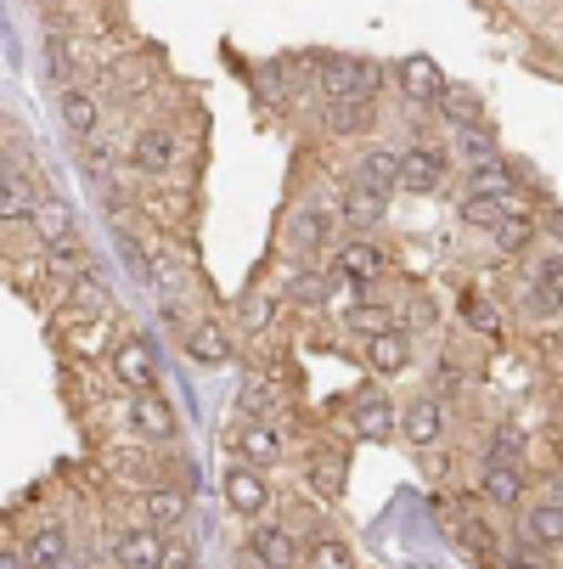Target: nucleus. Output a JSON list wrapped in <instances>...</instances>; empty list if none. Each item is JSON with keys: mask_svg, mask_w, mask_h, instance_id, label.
<instances>
[{"mask_svg": "<svg viewBox=\"0 0 563 569\" xmlns=\"http://www.w3.org/2000/svg\"><path fill=\"white\" fill-rule=\"evenodd\" d=\"M315 91L328 102H378L383 68L372 57H328L315 68Z\"/></svg>", "mask_w": 563, "mask_h": 569, "instance_id": "nucleus-1", "label": "nucleus"}, {"mask_svg": "<svg viewBox=\"0 0 563 569\" xmlns=\"http://www.w3.org/2000/svg\"><path fill=\"white\" fill-rule=\"evenodd\" d=\"M445 170H451V147H406L400 152V192H418V198H429V192H440L445 187Z\"/></svg>", "mask_w": 563, "mask_h": 569, "instance_id": "nucleus-2", "label": "nucleus"}, {"mask_svg": "<svg viewBox=\"0 0 563 569\" xmlns=\"http://www.w3.org/2000/svg\"><path fill=\"white\" fill-rule=\"evenodd\" d=\"M288 249L293 254H321L328 242L339 237V209H328V203H299L293 214H288Z\"/></svg>", "mask_w": 563, "mask_h": 569, "instance_id": "nucleus-3", "label": "nucleus"}, {"mask_svg": "<svg viewBox=\"0 0 563 569\" xmlns=\"http://www.w3.org/2000/svg\"><path fill=\"white\" fill-rule=\"evenodd\" d=\"M383 266H389V260H383V249H378L372 237H350V242H339V249H333V266H328V271L344 277V282H355V293L366 299L372 282L383 277Z\"/></svg>", "mask_w": 563, "mask_h": 569, "instance_id": "nucleus-4", "label": "nucleus"}, {"mask_svg": "<svg viewBox=\"0 0 563 569\" xmlns=\"http://www.w3.org/2000/svg\"><path fill=\"white\" fill-rule=\"evenodd\" d=\"M130 164H135V176H170V170L181 164V136H175L170 124H147V130H135V141H130Z\"/></svg>", "mask_w": 563, "mask_h": 569, "instance_id": "nucleus-5", "label": "nucleus"}, {"mask_svg": "<svg viewBox=\"0 0 563 569\" xmlns=\"http://www.w3.org/2000/svg\"><path fill=\"white\" fill-rule=\"evenodd\" d=\"M225 508L237 513V519H265V508H271V479L260 473V468H249V462H237V468H225Z\"/></svg>", "mask_w": 563, "mask_h": 569, "instance_id": "nucleus-6", "label": "nucleus"}, {"mask_svg": "<svg viewBox=\"0 0 563 569\" xmlns=\"http://www.w3.org/2000/svg\"><path fill=\"white\" fill-rule=\"evenodd\" d=\"M350 429H355L361 440H389V435L400 429V412L389 406V395H383L378 383H361V389L350 395Z\"/></svg>", "mask_w": 563, "mask_h": 569, "instance_id": "nucleus-7", "label": "nucleus"}, {"mask_svg": "<svg viewBox=\"0 0 563 569\" xmlns=\"http://www.w3.org/2000/svg\"><path fill=\"white\" fill-rule=\"evenodd\" d=\"M304 479H310V491L321 497V502H339L344 497V479H350V451L344 446H310V457H304Z\"/></svg>", "mask_w": 563, "mask_h": 569, "instance_id": "nucleus-8", "label": "nucleus"}, {"mask_svg": "<svg viewBox=\"0 0 563 569\" xmlns=\"http://www.w3.org/2000/svg\"><path fill=\"white\" fill-rule=\"evenodd\" d=\"M231 446H237V457H243L249 468H277L282 462V429L271 423V418H243L231 429Z\"/></svg>", "mask_w": 563, "mask_h": 569, "instance_id": "nucleus-9", "label": "nucleus"}, {"mask_svg": "<svg viewBox=\"0 0 563 569\" xmlns=\"http://www.w3.org/2000/svg\"><path fill=\"white\" fill-rule=\"evenodd\" d=\"M108 367H113V378H119V383H124L130 395L152 389V378H158V356H152V345H147L141 333L119 339V345L108 350Z\"/></svg>", "mask_w": 563, "mask_h": 569, "instance_id": "nucleus-10", "label": "nucleus"}, {"mask_svg": "<svg viewBox=\"0 0 563 569\" xmlns=\"http://www.w3.org/2000/svg\"><path fill=\"white\" fill-rule=\"evenodd\" d=\"M124 418H130L135 440H147V446H170V440H175V412H170V406L158 400L152 389L130 395V406H124Z\"/></svg>", "mask_w": 563, "mask_h": 569, "instance_id": "nucleus-11", "label": "nucleus"}, {"mask_svg": "<svg viewBox=\"0 0 563 569\" xmlns=\"http://www.w3.org/2000/svg\"><path fill=\"white\" fill-rule=\"evenodd\" d=\"M479 497H485L491 508H519V502H524V462L485 457V473H479Z\"/></svg>", "mask_w": 563, "mask_h": 569, "instance_id": "nucleus-12", "label": "nucleus"}, {"mask_svg": "<svg viewBox=\"0 0 563 569\" xmlns=\"http://www.w3.org/2000/svg\"><path fill=\"white\" fill-rule=\"evenodd\" d=\"M451 530H456V541H462L479 563H496V558H502L496 530L485 525V513H473V502H451Z\"/></svg>", "mask_w": 563, "mask_h": 569, "instance_id": "nucleus-13", "label": "nucleus"}, {"mask_svg": "<svg viewBox=\"0 0 563 569\" xmlns=\"http://www.w3.org/2000/svg\"><path fill=\"white\" fill-rule=\"evenodd\" d=\"M277 299H293L304 310H321L333 299V271H299V266H282L277 271Z\"/></svg>", "mask_w": 563, "mask_h": 569, "instance_id": "nucleus-14", "label": "nucleus"}, {"mask_svg": "<svg viewBox=\"0 0 563 569\" xmlns=\"http://www.w3.org/2000/svg\"><path fill=\"white\" fill-rule=\"evenodd\" d=\"M519 541H530V547H563V497H541V502H530L524 508V519H519Z\"/></svg>", "mask_w": 563, "mask_h": 569, "instance_id": "nucleus-15", "label": "nucleus"}, {"mask_svg": "<svg viewBox=\"0 0 563 569\" xmlns=\"http://www.w3.org/2000/svg\"><path fill=\"white\" fill-rule=\"evenodd\" d=\"M113 563L119 569H158L164 563V530H152V525H135L113 541Z\"/></svg>", "mask_w": 563, "mask_h": 569, "instance_id": "nucleus-16", "label": "nucleus"}, {"mask_svg": "<svg viewBox=\"0 0 563 569\" xmlns=\"http://www.w3.org/2000/svg\"><path fill=\"white\" fill-rule=\"evenodd\" d=\"M383 214H389V192H378V187H361V181H355V187L339 198V226H350L355 237H366Z\"/></svg>", "mask_w": 563, "mask_h": 569, "instance_id": "nucleus-17", "label": "nucleus"}, {"mask_svg": "<svg viewBox=\"0 0 563 569\" xmlns=\"http://www.w3.org/2000/svg\"><path fill=\"white\" fill-rule=\"evenodd\" d=\"M394 79H400V91H406L418 108H434L440 91H445V73L434 68V57H406V62H394Z\"/></svg>", "mask_w": 563, "mask_h": 569, "instance_id": "nucleus-18", "label": "nucleus"}, {"mask_svg": "<svg viewBox=\"0 0 563 569\" xmlns=\"http://www.w3.org/2000/svg\"><path fill=\"white\" fill-rule=\"evenodd\" d=\"M366 367H372L378 378L406 372V367H412V333H406V328H383V333H372V339H366Z\"/></svg>", "mask_w": 563, "mask_h": 569, "instance_id": "nucleus-19", "label": "nucleus"}, {"mask_svg": "<svg viewBox=\"0 0 563 569\" xmlns=\"http://www.w3.org/2000/svg\"><path fill=\"white\" fill-rule=\"evenodd\" d=\"M249 547L265 558V569H293L299 563V552H304V541L288 530V525H254V536H249Z\"/></svg>", "mask_w": 563, "mask_h": 569, "instance_id": "nucleus-20", "label": "nucleus"}, {"mask_svg": "<svg viewBox=\"0 0 563 569\" xmlns=\"http://www.w3.org/2000/svg\"><path fill=\"white\" fill-rule=\"evenodd\" d=\"M141 513H147L152 530H181L187 513H192V497L175 491V485H152V491L141 497Z\"/></svg>", "mask_w": 563, "mask_h": 569, "instance_id": "nucleus-21", "label": "nucleus"}, {"mask_svg": "<svg viewBox=\"0 0 563 569\" xmlns=\"http://www.w3.org/2000/svg\"><path fill=\"white\" fill-rule=\"evenodd\" d=\"M62 328H68V350L79 356V361H102L108 356V316H62Z\"/></svg>", "mask_w": 563, "mask_h": 569, "instance_id": "nucleus-22", "label": "nucleus"}, {"mask_svg": "<svg viewBox=\"0 0 563 569\" xmlns=\"http://www.w3.org/2000/svg\"><path fill=\"white\" fill-rule=\"evenodd\" d=\"M451 152L462 158L468 170H473V164H491V158H507L502 141L491 136V124H479V119H473V124H451Z\"/></svg>", "mask_w": 563, "mask_h": 569, "instance_id": "nucleus-23", "label": "nucleus"}, {"mask_svg": "<svg viewBox=\"0 0 563 569\" xmlns=\"http://www.w3.org/2000/svg\"><path fill=\"white\" fill-rule=\"evenodd\" d=\"M400 435H406L412 446H434V440L445 435V406H440L434 395L412 400L406 412H400Z\"/></svg>", "mask_w": 563, "mask_h": 569, "instance_id": "nucleus-24", "label": "nucleus"}, {"mask_svg": "<svg viewBox=\"0 0 563 569\" xmlns=\"http://www.w3.org/2000/svg\"><path fill=\"white\" fill-rule=\"evenodd\" d=\"M57 108H62V124H68L79 141H91V136H97V124H102V102H97L86 86H62Z\"/></svg>", "mask_w": 563, "mask_h": 569, "instance_id": "nucleus-25", "label": "nucleus"}, {"mask_svg": "<svg viewBox=\"0 0 563 569\" xmlns=\"http://www.w3.org/2000/svg\"><path fill=\"white\" fill-rule=\"evenodd\" d=\"M68 558H73V541H68L62 525H40L29 536V547H23V563L29 569H68Z\"/></svg>", "mask_w": 563, "mask_h": 569, "instance_id": "nucleus-26", "label": "nucleus"}, {"mask_svg": "<svg viewBox=\"0 0 563 569\" xmlns=\"http://www.w3.org/2000/svg\"><path fill=\"white\" fill-rule=\"evenodd\" d=\"M187 356L198 367H225L231 361V333L220 328V321H192L187 328Z\"/></svg>", "mask_w": 563, "mask_h": 569, "instance_id": "nucleus-27", "label": "nucleus"}, {"mask_svg": "<svg viewBox=\"0 0 563 569\" xmlns=\"http://www.w3.org/2000/svg\"><path fill=\"white\" fill-rule=\"evenodd\" d=\"M468 192H479V198H519V170L507 164V158L473 164V170H468Z\"/></svg>", "mask_w": 563, "mask_h": 569, "instance_id": "nucleus-28", "label": "nucleus"}, {"mask_svg": "<svg viewBox=\"0 0 563 569\" xmlns=\"http://www.w3.org/2000/svg\"><path fill=\"white\" fill-rule=\"evenodd\" d=\"M507 209H524V198H479V192H462V203H456L462 226H473V231H496Z\"/></svg>", "mask_w": 563, "mask_h": 569, "instance_id": "nucleus-29", "label": "nucleus"}, {"mask_svg": "<svg viewBox=\"0 0 563 569\" xmlns=\"http://www.w3.org/2000/svg\"><path fill=\"white\" fill-rule=\"evenodd\" d=\"M29 226H34V237L46 242V249H51V242L79 237V231H73V209H68L62 198H40V203H34V214H29Z\"/></svg>", "mask_w": 563, "mask_h": 569, "instance_id": "nucleus-30", "label": "nucleus"}, {"mask_svg": "<svg viewBox=\"0 0 563 569\" xmlns=\"http://www.w3.org/2000/svg\"><path fill=\"white\" fill-rule=\"evenodd\" d=\"M299 569H355V547L344 536H310L299 552Z\"/></svg>", "mask_w": 563, "mask_h": 569, "instance_id": "nucleus-31", "label": "nucleus"}, {"mask_svg": "<svg viewBox=\"0 0 563 569\" xmlns=\"http://www.w3.org/2000/svg\"><path fill=\"white\" fill-rule=\"evenodd\" d=\"M86 271H91V249L79 237L51 242V249H46V277L51 282H73V277H86Z\"/></svg>", "mask_w": 563, "mask_h": 569, "instance_id": "nucleus-32", "label": "nucleus"}, {"mask_svg": "<svg viewBox=\"0 0 563 569\" xmlns=\"http://www.w3.org/2000/svg\"><path fill=\"white\" fill-rule=\"evenodd\" d=\"M355 181H361V187H378V192H394V181H400V152H394V147H366Z\"/></svg>", "mask_w": 563, "mask_h": 569, "instance_id": "nucleus-33", "label": "nucleus"}, {"mask_svg": "<svg viewBox=\"0 0 563 569\" xmlns=\"http://www.w3.org/2000/svg\"><path fill=\"white\" fill-rule=\"evenodd\" d=\"M34 203H40V192H34V181H29V176H7V181H0V226L29 220V214H34Z\"/></svg>", "mask_w": 563, "mask_h": 569, "instance_id": "nucleus-34", "label": "nucleus"}, {"mask_svg": "<svg viewBox=\"0 0 563 569\" xmlns=\"http://www.w3.org/2000/svg\"><path fill=\"white\" fill-rule=\"evenodd\" d=\"M491 237H496V249H502V254H524L530 242H535V214H530V209H507L502 226H496Z\"/></svg>", "mask_w": 563, "mask_h": 569, "instance_id": "nucleus-35", "label": "nucleus"}, {"mask_svg": "<svg viewBox=\"0 0 563 569\" xmlns=\"http://www.w3.org/2000/svg\"><path fill=\"white\" fill-rule=\"evenodd\" d=\"M372 124V102H333L328 108V136H361Z\"/></svg>", "mask_w": 563, "mask_h": 569, "instance_id": "nucleus-36", "label": "nucleus"}, {"mask_svg": "<svg viewBox=\"0 0 563 569\" xmlns=\"http://www.w3.org/2000/svg\"><path fill=\"white\" fill-rule=\"evenodd\" d=\"M344 328H350V333H361V339H372V333L394 328V316H389L383 305H372V293H366V299H355V310L344 316Z\"/></svg>", "mask_w": 563, "mask_h": 569, "instance_id": "nucleus-37", "label": "nucleus"}, {"mask_svg": "<svg viewBox=\"0 0 563 569\" xmlns=\"http://www.w3.org/2000/svg\"><path fill=\"white\" fill-rule=\"evenodd\" d=\"M237 321H243V333H271L277 321V293H249L237 305Z\"/></svg>", "mask_w": 563, "mask_h": 569, "instance_id": "nucleus-38", "label": "nucleus"}, {"mask_svg": "<svg viewBox=\"0 0 563 569\" xmlns=\"http://www.w3.org/2000/svg\"><path fill=\"white\" fill-rule=\"evenodd\" d=\"M254 91H260V102L265 108H288V68H277V62H265L260 73H254Z\"/></svg>", "mask_w": 563, "mask_h": 569, "instance_id": "nucleus-39", "label": "nucleus"}, {"mask_svg": "<svg viewBox=\"0 0 563 569\" xmlns=\"http://www.w3.org/2000/svg\"><path fill=\"white\" fill-rule=\"evenodd\" d=\"M434 108H440L451 124H473V119H479V102H473V91H462V86H445Z\"/></svg>", "mask_w": 563, "mask_h": 569, "instance_id": "nucleus-40", "label": "nucleus"}, {"mask_svg": "<svg viewBox=\"0 0 563 569\" xmlns=\"http://www.w3.org/2000/svg\"><path fill=\"white\" fill-rule=\"evenodd\" d=\"M462 321L473 333H485V339H496L502 333V310L496 305H485V299H462Z\"/></svg>", "mask_w": 563, "mask_h": 569, "instance_id": "nucleus-41", "label": "nucleus"}, {"mask_svg": "<svg viewBox=\"0 0 563 569\" xmlns=\"http://www.w3.org/2000/svg\"><path fill=\"white\" fill-rule=\"evenodd\" d=\"M237 406H243V418H271V406H277V389L265 378H249L243 395H237Z\"/></svg>", "mask_w": 563, "mask_h": 569, "instance_id": "nucleus-42", "label": "nucleus"}, {"mask_svg": "<svg viewBox=\"0 0 563 569\" xmlns=\"http://www.w3.org/2000/svg\"><path fill=\"white\" fill-rule=\"evenodd\" d=\"M530 282L535 288H563V254H541L535 271H530Z\"/></svg>", "mask_w": 563, "mask_h": 569, "instance_id": "nucleus-43", "label": "nucleus"}, {"mask_svg": "<svg viewBox=\"0 0 563 569\" xmlns=\"http://www.w3.org/2000/svg\"><path fill=\"white\" fill-rule=\"evenodd\" d=\"M231 569H265V558H260V552L243 541V547H237V558H231Z\"/></svg>", "mask_w": 563, "mask_h": 569, "instance_id": "nucleus-44", "label": "nucleus"}, {"mask_svg": "<svg viewBox=\"0 0 563 569\" xmlns=\"http://www.w3.org/2000/svg\"><path fill=\"white\" fill-rule=\"evenodd\" d=\"M412 321H418V328H434V305L429 299H412Z\"/></svg>", "mask_w": 563, "mask_h": 569, "instance_id": "nucleus-45", "label": "nucleus"}, {"mask_svg": "<svg viewBox=\"0 0 563 569\" xmlns=\"http://www.w3.org/2000/svg\"><path fill=\"white\" fill-rule=\"evenodd\" d=\"M0 569H29V563H23V552H7V547H0Z\"/></svg>", "mask_w": 563, "mask_h": 569, "instance_id": "nucleus-46", "label": "nucleus"}, {"mask_svg": "<svg viewBox=\"0 0 563 569\" xmlns=\"http://www.w3.org/2000/svg\"><path fill=\"white\" fill-rule=\"evenodd\" d=\"M0 40H7V23H0Z\"/></svg>", "mask_w": 563, "mask_h": 569, "instance_id": "nucleus-47", "label": "nucleus"}, {"mask_svg": "<svg viewBox=\"0 0 563 569\" xmlns=\"http://www.w3.org/2000/svg\"><path fill=\"white\" fill-rule=\"evenodd\" d=\"M46 7H57V0H46Z\"/></svg>", "mask_w": 563, "mask_h": 569, "instance_id": "nucleus-48", "label": "nucleus"}, {"mask_svg": "<svg viewBox=\"0 0 563 569\" xmlns=\"http://www.w3.org/2000/svg\"><path fill=\"white\" fill-rule=\"evenodd\" d=\"M541 569H552V563H541Z\"/></svg>", "mask_w": 563, "mask_h": 569, "instance_id": "nucleus-49", "label": "nucleus"}]
</instances>
